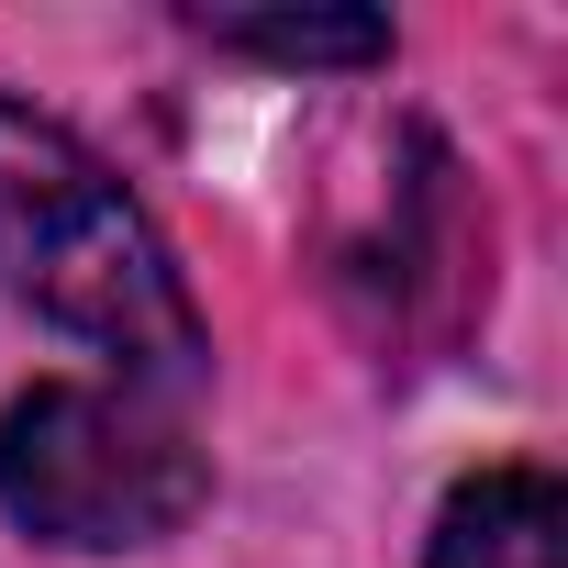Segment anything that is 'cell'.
<instances>
[{"label":"cell","instance_id":"obj_4","mask_svg":"<svg viewBox=\"0 0 568 568\" xmlns=\"http://www.w3.org/2000/svg\"><path fill=\"white\" fill-rule=\"evenodd\" d=\"M201 34L245 45V57H278V68H379L390 57L379 12H201Z\"/></svg>","mask_w":568,"mask_h":568},{"label":"cell","instance_id":"obj_1","mask_svg":"<svg viewBox=\"0 0 568 568\" xmlns=\"http://www.w3.org/2000/svg\"><path fill=\"white\" fill-rule=\"evenodd\" d=\"M0 278L101 357L145 379H201V313L168 267L156 223L123 201V179L45 112L0 90Z\"/></svg>","mask_w":568,"mask_h":568},{"label":"cell","instance_id":"obj_3","mask_svg":"<svg viewBox=\"0 0 568 568\" xmlns=\"http://www.w3.org/2000/svg\"><path fill=\"white\" fill-rule=\"evenodd\" d=\"M424 568H568V501L546 468H479L446 513Z\"/></svg>","mask_w":568,"mask_h":568},{"label":"cell","instance_id":"obj_2","mask_svg":"<svg viewBox=\"0 0 568 568\" xmlns=\"http://www.w3.org/2000/svg\"><path fill=\"white\" fill-rule=\"evenodd\" d=\"M201 490H212L201 446L123 390L45 379L0 413V513L45 546H79V557L156 546L201 513Z\"/></svg>","mask_w":568,"mask_h":568}]
</instances>
